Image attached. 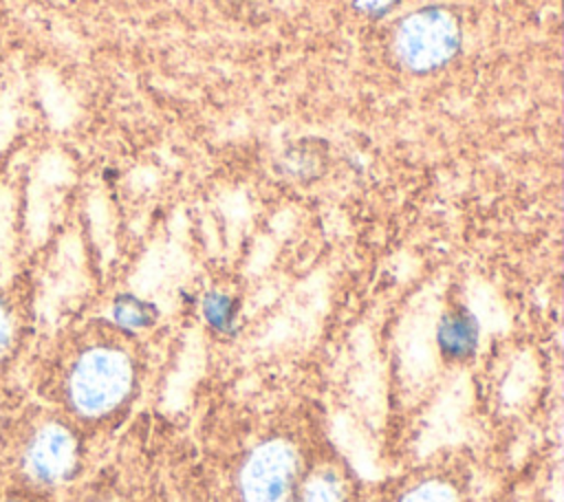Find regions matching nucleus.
Segmentation results:
<instances>
[{
    "instance_id": "9d476101",
    "label": "nucleus",
    "mask_w": 564,
    "mask_h": 502,
    "mask_svg": "<svg viewBox=\"0 0 564 502\" xmlns=\"http://www.w3.org/2000/svg\"><path fill=\"white\" fill-rule=\"evenodd\" d=\"M9 339H11V319L7 308L0 304V354L7 350Z\"/></svg>"
},
{
    "instance_id": "9b49d317",
    "label": "nucleus",
    "mask_w": 564,
    "mask_h": 502,
    "mask_svg": "<svg viewBox=\"0 0 564 502\" xmlns=\"http://www.w3.org/2000/svg\"><path fill=\"white\" fill-rule=\"evenodd\" d=\"M359 4L368 11H379V9L390 7V0H359Z\"/></svg>"
},
{
    "instance_id": "1a4fd4ad",
    "label": "nucleus",
    "mask_w": 564,
    "mask_h": 502,
    "mask_svg": "<svg viewBox=\"0 0 564 502\" xmlns=\"http://www.w3.org/2000/svg\"><path fill=\"white\" fill-rule=\"evenodd\" d=\"M401 502H458L454 489L441 480H427L412 487Z\"/></svg>"
},
{
    "instance_id": "6e6552de",
    "label": "nucleus",
    "mask_w": 564,
    "mask_h": 502,
    "mask_svg": "<svg viewBox=\"0 0 564 502\" xmlns=\"http://www.w3.org/2000/svg\"><path fill=\"white\" fill-rule=\"evenodd\" d=\"M300 502H344V487L330 471H319L306 480Z\"/></svg>"
},
{
    "instance_id": "39448f33",
    "label": "nucleus",
    "mask_w": 564,
    "mask_h": 502,
    "mask_svg": "<svg viewBox=\"0 0 564 502\" xmlns=\"http://www.w3.org/2000/svg\"><path fill=\"white\" fill-rule=\"evenodd\" d=\"M436 343H438L441 354L449 361H463V359L471 357L478 346L476 317L465 308L445 313L438 321Z\"/></svg>"
},
{
    "instance_id": "423d86ee",
    "label": "nucleus",
    "mask_w": 564,
    "mask_h": 502,
    "mask_svg": "<svg viewBox=\"0 0 564 502\" xmlns=\"http://www.w3.org/2000/svg\"><path fill=\"white\" fill-rule=\"evenodd\" d=\"M112 317L119 326H123L128 330H139V328H148L154 324L156 310L152 304H148L134 295H121V297H117V302L112 306Z\"/></svg>"
},
{
    "instance_id": "f03ea898",
    "label": "nucleus",
    "mask_w": 564,
    "mask_h": 502,
    "mask_svg": "<svg viewBox=\"0 0 564 502\" xmlns=\"http://www.w3.org/2000/svg\"><path fill=\"white\" fill-rule=\"evenodd\" d=\"M460 33L454 18L427 7L408 15L397 29V53L412 70H434L447 64L458 51Z\"/></svg>"
},
{
    "instance_id": "0eeeda50",
    "label": "nucleus",
    "mask_w": 564,
    "mask_h": 502,
    "mask_svg": "<svg viewBox=\"0 0 564 502\" xmlns=\"http://www.w3.org/2000/svg\"><path fill=\"white\" fill-rule=\"evenodd\" d=\"M200 308H203L205 321H207L212 328H216V330H220V332H229V330L234 328L238 308H236V302H234L229 295L216 293V291H214V293H207V295L203 297Z\"/></svg>"
},
{
    "instance_id": "20e7f679",
    "label": "nucleus",
    "mask_w": 564,
    "mask_h": 502,
    "mask_svg": "<svg viewBox=\"0 0 564 502\" xmlns=\"http://www.w3.org/2000/svg\"><path fill=\"white\" fill-rule=\"evenodd\" d=\"M77 465V438L70 429L57 423L40 427L24 451V467L29 476L44 484L62 482Z\"/></svg>"
},
{
    "instance_id": "7ed1b4c3",
    "label": "nucleus",
    "mask_w": 564,
    "mask_h": 502,
    "mask_svg": "<svg viewBox=\"0 0 564 502\" xmlns=\"http://www.w3.org/2000/svg\"><path fill=\"white\" fill-rule=\"evenodd\" d=\"M300 456L286 440H267L251 449L240 469L242 502H289Z\"/></svg>"
},
{
    "instance_id": "f257e3e1",
    "label": "nucleus",
    "mask_w": 564,
    "mask_h": 502,
    "mask_svg": "<svg viewBox=\"0 0 564 502\" xmlns=\"http://www.w3.org/2000/svg\"><path fill=\"white\" fill-rule=\"evenodd\" d=\"M134 381L126 352L97 346L79 354L68 374V399L82 416H104L121 405Z\"/></svg>"
}]
</instances>
